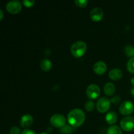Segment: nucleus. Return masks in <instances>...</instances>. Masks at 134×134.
<instances>
[{"label":"nucleus","instance_id":"18","mask_svg":"<svg viewBox=\"0 0 134 134\" xmlns=\"http://www.w3.org/2000/svg\"><path fill=\"white\" fill-rule=\"evenodd\" d=\"M74 128L71 125H65L60 129V132L62 134H71L73 133Z\"/></svg>","mask_w":134,"mask_h":134},{"label":"nucleus","instance_id":"29","mask_svg":"<svg viewBox=\"0 0 134 134\" xmlns=\"http://www.w3.org/2000/svg\"><path fill=\"white\" fill-rule=\"evenodd\" d=\"M40 134H48V133H45V132H43V133H41Z\"/></svg>","mask_w":134,"mask_h":134},{"label":"nucleus","instance_id":"5","mask_svg":"<svg viewBox=\"0 0 134 134\" xmlns=\"http://www.w3.org/2000/svg\"><path fill=\"white\" fill-rule=\"evenodd\" d=\"M120 128L122 130L129 132L134 130V117L133 116H126L120 121Z\"/></svg>","mask_w":134,"mask_h":134},{"label":"nucleus","instance_id":"11","mask_svg":"<svg viewBox=\"0 0 134 134\" xmlns=\"http://www.w3.org/2000/svg\"><path fill=\"white\" fill-rule=\"evenodd\" d=\"M93 69L96 74L98 75H102L105 73L106 70H107V65L105 63L102 61L97 62L94 65Z\"/></svg>","mask_w":134,"mask_h":134},{"label":"nucleus","instance_id":"21","mask_svg":"<svg viewBox=\"0 0 134 134\" xmlns=\"http://www.w3.org/2000/svg\"><path fill=\"white\" fill-rule=\"evenodd\" d=\"M75 3L79 7L83 8L87 6V5L88 4V1L87 0H75Z\"/></svg>","mask_w":134,"mask_h":134},{"label":"nucleus","instance_id":"19","mask_svg":"<svg viewBox=\"0 0 134 134\" xmlns=\"http://www.w3.org/2000/svg\"><path fill=\"white\" fill-rule=\"evenodd\" d=\"M85 109L88 112H92L95 108V103L92 100H88L85 103Z\"/></svg>","mask_w":134,"mask_h":134},{"label":"nucleus","instance_id":"28","mask_svg":"<svg viewBox=\"0 0 134 134\" xmlns=\"http://www.w3.org/2000/svg\"><path fill=\"white\" fill-rule=\"evenodd\" d=\"M131 83H132V85H133L134 87V77L133 78H132V80H131Z\"/></svg>","mask_w":134,"mask_h":134},{"label":"nucleus","instance_id":"23","mask_svg":"<svg viewBox=\"0 0 134 134\" xmlns=\"http://www.w3.org/2000/svg\"><path fill=\"white\" fill-rule=\"evenodd\" d=\"M10 134H22V132H21L20 129L19 128L14 126L10 128Z\"/></svg>","mask_w":134,"mask_h":134},{"label":"nucleus","instance_id":"16","mask_svg":"<svg viewBox=\"0 0 134 134\" xmlns=\"http://www.w3.org/2000/svg\"><path fill=\"white\" fill-rule=\"evenodd\" d=\"M107 134H122V132L120 127L113 125L107 129Z\"/></svg>","mask_w":134,"mask_h":134},{"label":"nucleus","instance_id":"22","mask_svg":"<svg viewBox=\"0 0 134 134\" xmlns=\"http://www.w3.org/2000/svg\"><path fill=\"white\" fill-rule=\"evenodd\" d=\"M35 1H34V0H24V1H22L23 5H24L27 8L32 7L34 5V4H35Z\"/></svg>","mask_w":134,"mask_h":134},{"label":"nucleus","instance_id":"9","mask_svg":"<svg viewBox=\"0 0 134 134\" xmlns=\"http://www.w3.org/2000/svg\"><path fill=\"white\" fill-rule=\"evenodd\" d=\"M103 10L99 7L94 8L91 10L90 13V16L91 19L94 22H99L103 18Z\"/></svg>","mask_w":134,"mask_h":134},{"label":"nucleus","instance_id":"3","mask_svg":"<svg viewBox=\"0 0 134 134\" xmlns=\"http://www.w3.org/2000/svg\"><path fill=\"white\" fill-rule=\"evenodd\" d=\"M50 122L52 126L60 129L66 125L65 118L61 114H55L52 115L50 119Z\"/></svg>","mask_w":134,"mask_h":134},{"label":"nucleus","instance_id":"1","mask_svg":"<svg viewBox=\"0 0 134 134\" xmlns=\"http://www.w3.org/2000/svg\"><path fill=\"white\" fill-rule=\"evenodd\" d=\"M85 113L81 109H72L68 115V120L69 125L73 128H77L83 124L85 122Z\"/></svg>","mask_w":134,"mask_h":134},{"label":"nucleus","instance_id":"17","mask_svg":"<svg viewBox=\"0 0 134 134\" xmlns=\"http://www.w3.org/2000/svg\"><path fill=\"white\" fill-rule=\"evenodd\" d=\"M124 52L128 57H134V47L132 45H128L124 48Z\"/></svg>","mask_w":134,"mask_h":134},{"label":"nucleus","instance_id":"27","mask_svg":"<svg viewBox=\"0 0 134 134\" xmlns=\"http://www.w3.org/2000/svg\"><path fill=\"white\" fill-rule=\"evenodd\" d=\"M131 94H132V95L134 97V87L131 89Z\"/></svg>","mask_w":134,"mask_h":134},{"label":"nucleus","instance_id":"4","mask_svg":"<svg viewBox=\"0 0 134 134\" xmlns=\"http://www.w3.org/2000/svg\"><path fill=\"white\" fill-rule=\"evenodd\" d=\"M111 107V101L107 98L102 97L99 98L96 103V109L98 112L104 113L108 111Z\"/></svg>","mask_w":134,"mask_h":134},{"label":"nucleus","instance_id":"6","mask_svg":"<svg viewBox=\"0 0 134 134\" xmlns=\"http://www.w3.org/2000/svg\"><path fill=\"white\" fill-rule=\"evenodd\" d=\"M6 10H7L8 13H10L12 14H16L19 13L22 10V4L20 1L13 0V1H10L7 3Z\"/></svg>","mask_w":134,"mask_h":134},{"label":"nucleus","instance_id":"15","mask_svg":"<svg viewBox=\"0 0 134 134\" xmlns=\"http://www.w3.org/2000/svg\"><path fill=\"white\" fill-rule=\"evenodd\" d=\"M40 68L44 71H48L52 68V63L48 59H43L40 62Z\"/></svg>","mask_w":134,"mask_h":134},{"label":"nucleus","instance_id":"14","mask_svg":"<svg viewBox=\"0 0 134 134\" xmlns=\"http://www.w3.org/2000/svg\"><path fill=\"white\" fill-rule=\"evenodd\" d=\"M104 92L107 96H112L115 92V86L112 82H107L104 86Z\"/></svg>","mask_w":134,"mask_h":134},{"label":"nucleus","instance_id":"7","mask_svg":"<svg viewBox=\"0 0 134 134\" xmlns=\"http://www.w3.org/2000/svg\"><path fill=\"white\" fill-rule=\"evenodd\" d=\"M134 111V105L130 101H125L122 102L119 106V112L124 116L131 115Z\"/></svg>","mask_w":134,"mask_h":134},{"label":"nucleus","instance_id":"10","mask_svg":"<svg viewBox=\"0 0 134 134\" xmlns=\"http://www.w3.org/2000/svg\"><path fill=\"white\" fill-rule=\"evenodd\" d=\"M34 122V118L30 114L24 115L20 119V125L22 128L27 129L32 125Z\"/></svg>","mask_w":134,"mask_h":134},{"label":"nucleus","instance_id":"24","mask_svg":"<svg viewBox=\"0 0 134 134\" xmlns=\"http://www.w3.org/2000/svg\"><path fill=\"white\" fill-rule=\"evenodd\" d=\"M120 100L121 99L119 96H114L111 99V102L114 104H119L120 102Z\"/></svg>","mask_w":134,"mask_h":134},{"label":"nucleus","instance_id":"20","mask_svg":"<svg viewBox=\"0 0 134 134\" xmlns=\"http://www.w3.org/2000/svg\"><path fill=\"white\" fill-rule=\"evenodd\" d=\"M127 69L130 73L134 74V57L128 60L127 63Z\"/></svg>","mask_w":134,"mask_h":134},{"label":"nucleus","instance_id":"26","mask_svg":"<svg viewBox=\"0 0 134 134\" xmlns=\"http://www.w3.org/2000/svg\"><path fill=\"white\" fill-rule=\"evenodd\" d=\"M3 18V13L2 10H0V20H2Z\"/></svg>","mask_w":134,"mask_h":134},{"label":"nucleus","instance_id":"2","mask_svg":"<svg viewBox=\"0 0 134 134\" xmlns=\"http://www.w3.org/2000/svg\"><path fill=\"white\" fill-rule=\"evenodd\" d=\"M87 50V45L83 41H78L73 43L71 47V52L75 58H81Z\"/></svg>","mask_w":134,"mask_h":134},{"label":"nucleus","instance_id":"12","mask_svg":"<svg viewBox=\"0 0 134 134\" xmlns=\"http://www.w3.org/2000/svg\"><path fill=\"white\" fill-rule=\"evenodd\" d=\"M123 76V73L120 69L115 68L111 69L109 73V77L113 81H119L121 79Z\"/></svg>","mask_w":134,"mask_h":134},{"label":"nucleus","instance_id":"13","mask_svg":"<svg viewBox=\"0 0 134 134\" xmlns=\"http://www.w3.org/2000/svg\"><path fill=\"white\" fill-rule=\"evenodd\" d=\"M118 120V115L114 111H111L108 113L105 116V120L107 123L110 125H113Z\"/></svg>","mask_w":134,"mask_h":134},{"label":"nucleus","instance_id":"8","mask_svg":"<svg viewBox=\"0 0 134 134\" xmlns=\"http://www.w3.org/2000/svg\"><path fill=\"white\" fill-rule=\"evenodd\" d=\"M86 95L90 99H96L100 95V88L95 84L89 85L86 88Z\"/></svg>","mask_w":134,"mask_h":134},{"label":"nucleus","instance_id":"25","mask_svg":"<svg viewBox=\"0 0 134 134\" xmlns=\"http://www.w3.org/2000/svg\"><path fill=\"white\" fill-rule=\"evenodd\" d=\"M22 134H36L34 130L30 129H25L22 132Z\"/></svg>","mask_w":134,"mask_h":134}]
</instances>
